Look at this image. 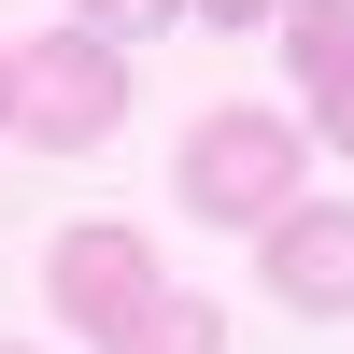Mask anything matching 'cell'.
Listing matches in <instances>:
<instances>
[{
	"mask_svg": "<svg viewBox=\"0 0 354 354\" xmlns=\"http://www.w3.org/2000/svg\"><path fill=\"white\" fill-rule=\"evenodd\" d=\"M298 170H312V142L283 128V113L227 100V113H198V128H185L170 198H185L198 227H270V213H298Z\"/></svg>",
	"mask_w": 354,
	"mask_h": 354,
	"instance_id": "obj_1",
	"label": "cell"
},
{
	"mask_svg": "<svg viewBox=\"0 0 354 354\" xmlns=\"http://www.w3.org/2000/svg\"><path fill=\"white\" fill-rule=\"evenodd\" d=\"M128 113V57L100 28H57V43H15V128L43 156H85V142Z\"/></svg>",
	"mask_w": 354,
	"mask_h": 354,
	"instance_id": "obj_2",
	"label": "cell"
},
{
	"mask_svg": "<svg viewBox=\"0 0 354 354\" xmlns=\"http://www.w3.org/2000/svg\"><path fill=\"white\" fill-rule=\"evenodd\" d=\"M43 298H57V326L113 340L142 298H156V241H142V227H57V255H43Z\"/></svg>",
	"mask_w": 354,
	"mask_h": 354,
	"instance_id": "obj_3",
	"label": "cell"
},
{
	"mask_svg": "<svg viewBox=\"0 0 354 354\" xmlns=\"http://www.w3.org/2000/svg\"><path fill=\"white\" fill-rule=\"evenodd\" d=\"M255 270H270V298L283 312H354V213H326V198H298V213H270L255 227Z\"/></svg>",
	"mask_w": 354,
	"mask_h": 354,
	"instance_id": "obj_4",
	"label": "cell"
},
{
	"mask_svg": "<svg viewBox=\"0 0 354 354\" xmlns=\"http://www.w3.org/2000/svg\"><path fill=\"white\" fill-rule=\"evenodd\" d=\"M270 28H283V71H298V100L354 71V0H283Z\"/></svg>",
	"mask_w": 354,
	"mask_h": 354,
	"instance_id": "obj_5",
	"label": "cell"
},
{
	"mask_svg": "<svg viewBox=\"0 0 354 354\" xmlns=\"http://www.w3.org/2000/svg\"><path fill=\"white\" fill-rule=\"evenodd\" d=\"M100 354H227V326H213V298H185V283H156V298L128 312Z\"/></svg>",
	"mask_w": 354,
	"mask_h": 354,
	"instance_id": "obj_6",
	"label": "cell"
},
{
	"mask_svg": "<svg viewBox=\"0 0 354 354\" xmlns=\"http://www.w3.org/2000/svg\"><path fill=\"white\" fill-rule=\"evenodd\" d=\"M170 15H185V0H71V28H100L113 57H128V43H156Z\"/></svg>",
	"mask_w": 354,
	"mask_h": 354,
	"instance_id": "obj_7",
	"label": "cell"
},
{
	"mask_svg": "<svg viewBox=\"0 0 354 354\" xmlns=\"http://www.w3.org/2000/svg\"><path fill=\"white\" fill-rule=\"evenodd\" d=\"M312 128H326V156H354V71H340V85H312Z\"/></svg>",
	"mask_w": 354,
	"mask_h": 354,
	"instance_id": "obj_8",
	"label": "cell"
},
{
	"mask_svg": "<svg viewBox=\"0 0 354 354\" xmlns=\"http://www.w3.org/2000/svg\"><path fill=\"white\" fill-rule=\"evenodd\" d=\"M185 15H213V28H255V15H283V0H185Z\"/></svg>",
	"mask_w": 354,
	"mask_h": 354,
	"instance_id": "obj_9",
	"label": "cell"
},
{
	"mask_svg": "<svg viewBox=\"0 0 354 354\" xmlns=\"http://www.w3.org/2000/svg\"><path fill=\"white\" fill-rule=\"evenodd\" d=\"M0 128H15V43H0Z\"/></svg>",
	"mask_w": 354,
	"mask_h": 354,
	"instance_id": "obj_10",
	"label": "cell"
},
{
	"mask_svg": "<svg viewBox=\"0 0 354 354\" xmlns=\"http://www.w3.org/2000/svg\"><path fill=\"white\" fill-rule=\"evenodd\" d=\"M0 354H28V340H0Z\"/></svg>",
	"mask_w": 354,
	"mask_h": 354,
	"instance_id": "obj_11",
	"label": "cell"
}]
</instances>
